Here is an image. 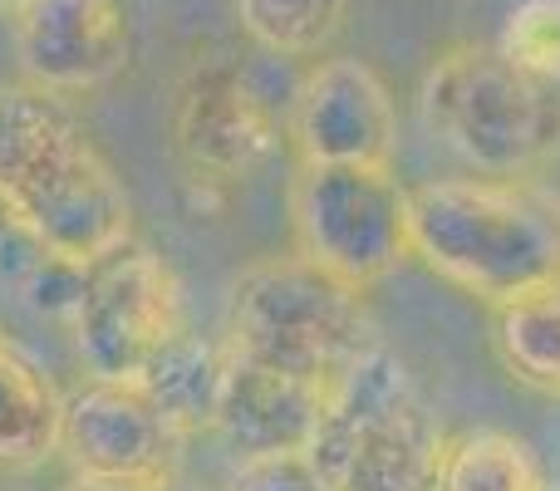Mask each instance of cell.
Returning a JSON list of instances; mask_svg holds the SVG:
<instances>
[{"label":"cell","mask_w":560,"mask_h":491,"mask_svg":"<svg viewBox=\"0 0 560 491\" xmlns=\"http://www.w3.org/2000/svg\"><path fill=\"white\" fill-rule=\"evenodd\" d=\"M290 138L300 163L394 167L398 108L374 65L354 55H325L310 65L290 108Z\"/></svg>","instance_id":"ba28073f"},{"label":"cell","mask_w":560,"mask_h":491,"mask_svg":"<svg viewBox=\"0 0 560 491\" xmlns=\"http://www.w3.org/2000/svg\"><path fill=\"white\" fill-rule=\"evenodd\" d=\"M0 207L49 260L89 270L128 246L133 202L74 114L35 84L0 89Z\"/></svg>","instance_id":"6da1fadb"},{"label":"cell","mask_w":560,"mask_h":491,"mask_svg":"<svg viewBox=\"0 0 560 491\" xmlns=\"http://www.w3.org/2000/svg\"><path fill=\"white\" fill-rule=\"evenodd\" d=\"M133 20L128 0H20L15 55L45 94H84L128 65Z\"/></svg>","instance_id":"9c48e42d"},{"label":"cell","mask_w":560,"mask_h":491,"mask_svg":"<svg viewBox=\"0 0 560 491\" xmlns=\"http://www.w3.org/2000/svg\"><path fill=\"white\" fill-rule=\"evenodd\" d=\"M374 344L359 290L310 266L300 250L252 266L232 290L226 354L242 364L329 394V384Z\"/></svg>","instance_id":"5b68a950"},{"label":"cell","mask_w":560,"mask_h":491,"mask_svg":"<svg viewBox=\"0 0 560 491\" xmlns=\"http://www.w3.org/2000/svg\"><path fill=\"white\" fill-rule=\"evenodd\" d=\"M79 491H192L173 477H143V482H84Z\"/></svg>","instance_id":"ffe728a7"},{"label":"cell","mask_w":560,"mask_h":491,"mask_svg":"<svg viewBox=\"0 0 560 491\" xmlns=\"http://www.w3.org/2000/svg\"><path fill=\"white\" fill-rule=\"evenodd\" d=\"M65 398L35 364L0 344V467H30L59 447Z\"/></svg>","instance_id":"5bb4252c"},{"label":"cell","mask_w":560,"mask_h":491,"mask_svg":"<svg viewBox=\"0 0 560 491\" xmlns=\"http://www.w3.org/2000/svg\"><path fill=\"white\" fill-rule=\"evenodd\" d=\"M290 217L300 256L359 295L413 260L408 187H398L394 167L300 163V177L290 187Z\"/></svg>","instance_id":"8992f818"},{"label":"cell","mask_w":560,"mask_h":491,"mask_svg":"<svg viewBox=\"0 0 560 491\" xmlns=\"http://www.w3.org/2000/svg\"><path fill=\"white\" fill-rule=\"evenodd\" d=\"M232 491H325L315 477V467L305 463V453H285V457H256L242 463Z\"/></svg>","instance_id":"d6986e66"},{"label":"cell","mask_w":560,"mask_h":491,"mask_svg":"<svg viewBox=\"0 0 560 491\" xmlns=\"http://www.w3.org/2000/svg\"><path fill=\"white\" fill-rule=\"evenodd\" d=\"M443 443L398 354L374 344L329 384L305 463L325 491H433Z\"/></svg>","instance_id":"277c9868"},{"label":"cell","mask_w":560,"mask_h":491,"mask_svg":"<svg viewBox=\"0 0 560 491\" xmlns=\"http://www.w3.org/2000/svg\"><path fill=\"white\" fill-rule=\"evenodd\" d=\"M5 236H25V232H15V222H10L5 207H0V242H5Z\"/></svg>","instance_id":"44dd1931"},{"label":"cell","mask_w":560,"mask_h":491,"mask_svg":"<svg viewBox=\"0 0 560 491\" xmlns=\"http://www.w3.org/2000/svg\"><path fill=\"white\" fill-rule=\"evenodd\" d=\"M418 114L472 177H541L560 157V84L522 74L497 45H453L428 65Z\"/></svg>","instance_id":"3957f363"},{"label":"cell","mask_w":560,"mask_h":491,"mask_svg":"<svg viewBox=\"0 0 560 491\" xmlns=\"http://www.w3.org/2000/svg\"><path fill=\"white\" fill-rule=\"evenodd\" d=\"M433 491H551V472L516 433L467 428L438 453Z\"/></svg>","instance_id":"4fadbf2b"},{"label":"cell","mask_w":560,"mask_h":491,"mask_svg":"<svg viewBox=\"0 0 560 491\" xmlns=\"http://www.w3.org/2000/svg\"><path fill=\"white\" fill-rule=\"evenodd\" d=\"M74 319L79 359L94 378L138 384L143 369L187 329L177 276L143 246H118L79 280Z\"/></svg>","instance_id":"52a82bcc"},{"label":"cell","mask_w":560,"mask_h":491,"mask_svg":"<svg viewBox=\"0 0 560 491\" xmlns=\"http://www.w3.org/2000/svg\"><path fill=\"white\" fill-rule=\"evenodd\" d=\"M319 408H325L319 388L295 384L285 374H271V369L242 364V359L226 354L212 428L236 447L242 463H256V457L305 453L310 433L319 423Z\"/></svg>","instance_id":"7c38bea8"},{"label":"cell","mask_w":560,"mask_h":491,"mask_svg":"<svg viewBox=\"0 0 560 491\" xmlns=\"http://www.w3.org/2000/svg\"><path fill=\"white\" fill-rule=\"evenodd\" d=\"M20 5V0H0V10H15Z\"/></svg>","instance_id":"7402d4cb"},{"label":"cell","mask_w":560,"mask_h":491,"mask_svg":"<svg viewBox=\"0 0 560 491\" xmlns=\"http://www.w3.org/2000/svg\"><path fill=\"white\" fill-rule=\"evenodd\" d=\"M497 359L522 388L560 398V285L497 309Z\"/></svg>","instance_id":"2e32d148"},{"label":"cell","mask_w":560,"mask_h":491,"mask_svg":"<svg viewBox=\"0 0 560 491\" xmlns=\"http://www.w3.org/2000/svg\"><path fill=\"white\" fill-rule=\"evenodd\" d=\"M497 49L522 74L541 79V84H560V0H516L506 10Z\"/></svg>","instance_id":"ac0fdd59"},{"label":"cell","mask_w":560,"mask_h":491,"mask_svg":"<svg viewBox=\"0 0 560 491\" xmlns=\"http://www.w3.org/2000/svg\"><path fill=\"white\" fill-rule=\"evenodd\" d=\"M276 148V118L246 74L226 59H207L177 94V157L187 177L207 187H232L261 167Z\"/></svg>","instance_id":"30bf717a"},{"label":"cell","mask_w":560,"mask_h":491,"mask_svg":"<svg viewBox=\"0 0 560 491\" xmlns=\"http://www.w3.org/2000/svg\"><path fill=\"white\" fill-rule=\"evenodd\" d=\"M222 374H226L222 349H212L207 339H197L192 329H183V335L143 369L138 384H143V394L163 408L173 428H202L217 418Z\"/></svg>","instance_id":"9a60e30c"},{"label":"cell","mask_w":560,"mask_h":491,"mask_svg":"<svg viewBox=\"0 0 560 491\" xmlns=\"http://www.w3.org/2000/svg\"><path fill=\"white\" fill-rule=\"evenodd\" d=\"M408 250L453 290L502 309L560 285V197L536 177L408 187Z\"/></svg>","instance_id":"7a4b0ae2"},{"label":"cell","mask_w":560,"mask_h":491,"mask_svg":"<svg viewBox=\"0 0 560 491\" xmlns=\"http://www.w3.org/2000/svg\"><path fill=\"white\" fill-rule=\"evenodd\" d=\"M236 20L276 59H325L349 25V0H236Z\"/></svg>","instance_id":"e0dca14e"},{"label":"cell","mask_w":560,"mask_h":491,"mask_svg":"<svg viewBox=\"0 0 560 491\" xmlns=\"http://www.w3.org/2000/svg\"><path fill=\"white\" fill-rule=\"evenodd\" d=\"M177 428L143 394V384L94 378L84 394L65 398L59 447L74 457L84 482H143L167 477V447Z\"/></svg>","instance_id":"8fae6325"}]
</instances>
